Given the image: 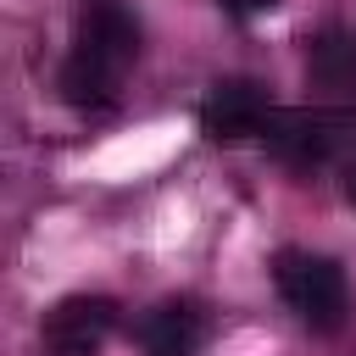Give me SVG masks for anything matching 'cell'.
<instances>
[{
  "instance_id": "1",
  "label": "cell",
  "mask_w": 356,
  "mask_h": 356,
  "mask_svg": "<svg viewBox=\"0 0 356 356\" xmlns=\"http://www.w3.org/2000/svg\"><path fill=\"white\" fill-rule=\"evenodd\" d=\"M139 61V17L122 0H89L72 28V50L61 61V100L72 111H111L122 95V72Z\"/></svg>"
},
{
  "instance_id": "2",
  "label": "cell",
  "mask_w": 356,
  "mask_h": 356,
  "mask_svg": "<svg viewBox=\"0 0 356 356\" xmlns=\"http://www.w3.org/2000/svg\"><path fill=\"white\" fill-rule=\"evenodd\" d=\"M273 284H278V300L312 334H339L345 328V317H350V284H345V267L334 256L278 250L273 256Z\"/></svg>"
},
{
  "instance_id": "3",
  "label": "cell",
  "mask_w": 356,
  "mask_h": 356,
  "mask_svg": "<svg viewBox=\"0 0 356 356\" xmlns=\"http://www.w3.org/2000/svg\"><path fill=\"white\" fill-rule=\"evenodd\" d=\"M345 139H350V111H323V106H295V111H278L273 106V117L261 128V145L278 161L300 167V172L323 167Z\"/></svg>"
},
{
  "instance_id": "4",
  "label": "cell",
  "mask_w": 356,
  "mask_h": 356,
  "mask_svg": "<svg viewBox=\"0 0 356 356\" xmlns=\"http://www.w3.org/2000/svg\"><path fill=\"white\" fill-rule=\"evenodd\" d=\"M111 334H117V300L111 295H67L39 323L44 356H100Z\"/></svg>"
},
{
  "instance_id": "5",
  "label": "cell",
  "mask_w": 356,
  "mask_h": 356,
  "mask_svg": "<svg viewBox=\"0 0 356 356\" xmlns=\"http://www.w3.org/2000/svg\"><path fill=\"white\" fill-rule=\"evenodd\" d=\"M267 117H273V100L250 78H217L200 100V134L217 139V145H234V139H250V134L261 139Z\"/></svg>"
},
{
  "instance_id": "6",
  "label": "cell",
  "mask_w": 356,
  "mask_h": 356,
  "mask_svg": "<svg viewBox=\"0 0 356 356\" xmlns=\"http://www.w3.org/2000/svg\"><path fill=\"white\" fill-rule=\"evenodd\" d=\"M206 339V312L195 300H161L145 317V356H195Z\"/></svg>"
},
{
  "instance_id": "7",
  "label": "cell",
  "mask_w": 356,
  "mask_h": 356,
  "mask_svg": "<svg viewBox=\"0 0 356 356\" xmlns=\"http://www.w3.org/2000/svg\"><path fill=\"white\" fill-rule=\"evenodd\" d=\"M306 72H312V83H323V89L356 95V33H350V28L317 33L312 50H306Z\"/></svg>"
},
{
  "instance_id": "8",
  "label": "cell",
  "mask_w": 356,
  "mask_h": 356,
  "mask_svg": "<svg viewBox=\"0 0 356 356\" xmlns=\"http://www.w3.org/2000/svg\"><path fill=\"white\" fill-rule=\"evenodd\" d=\"M217 6H222L228 17H256V11H273L278 0H217Z\"/></svg>"
},
{
  "instance_id": "9",
  "label": "cell",
  "mask_w": 356,
  "mask_h": 356,
  "mask_svg": "<svg viewBox=\"0 0 356 356\" xmlns=\"http://www.w3.org/2000/svg\"><path fill=\"white\" fill-rule=\"evenodd\" d=\"M345 200H350V206H356V161H350V167H345Z\"/></svg>"
}]
</instances>
